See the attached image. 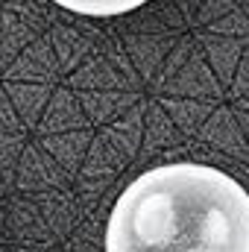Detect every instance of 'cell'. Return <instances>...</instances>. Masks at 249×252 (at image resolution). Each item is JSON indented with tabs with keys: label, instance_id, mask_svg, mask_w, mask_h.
Listing matches in <instances>:
<instances>
[{
	"label": "cell",
	"instance_id": "6da1fadb",
	"mask_svg": "<svg viewBox=\"0 0 249 252\" xmlns=\"http://www.w3.org/2000/svg\"><path fill=\"white\" fill-rule=\"evenodd\" d=\"M106 252H249V193L211 164L144 170L112 205Z\"/></svg>",
	"mask_w": 249,
	"mask_h": 252
},
{
	"label": "cell",
	"instance_id": "7a4b0ae2",
	"mask_svg": "<svg viewBox=\"0 0 249 252\" xmlns=\"http://www.w3.org/2000/svg\"><path fill=\"white\" fill-rule=\"evenodd\" d=\"M53 3H59L67 12L85 15V18H118L150 0H53Z\"/></svg>",
	"mask_w": 249,
	"mask_h": 252
}]
</instances>
